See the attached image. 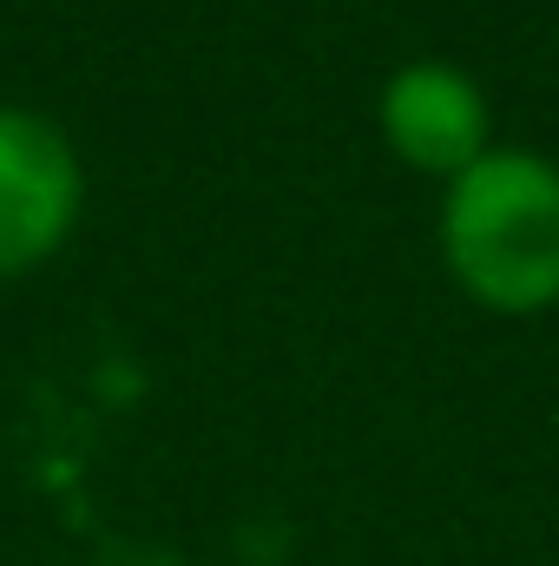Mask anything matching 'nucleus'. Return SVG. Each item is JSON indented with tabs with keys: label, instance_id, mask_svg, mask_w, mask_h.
<instances>
[{
	"label": "nucleus",
	"instance_id": "1",
	"mask_svg": "<svg viewBox=\"0 0 559 566\" xmlns=\"http://www.w3.org/2000/svg\"><path fill=\"white\" fill-rule=\"evenodd\" d=\"M434 244L454 290L494 316L559 303V165L527 145H494L441 185Z\"/></svg>",
	"mask_w": 559,
	"mask_h": 566
},
{
	"label": "nucleus",
	"instance_id": "2",
	"mask_svg": "<svg viewBox=\"0 0 559 566\" xmlns=\"http://www.w3.org/2000/svg\"><path fill=\"white\" fill-rule=\"evenodd\" d=\"M86 211V165L73 139L33 113L0 106V277L40 271Z\"/></svg>",
	"mask_w": 559,
	"mask_h": 566
},
{
	"label": "nucleus",
	"instance_id": "3",
	"mask_svg": "<svg viewBox=\"0 0 559 566\" xmlns=\"http://www.w3.org/2000/svg\"><path fill=\"white\" fill-rule=\"evenodd\" d=\"M487 126H494L487 93L454 60H402L382 80V93H376V133H382V145L409 171H428L441 185H454L474 158L494 151Z\"/></svg>",
	"mask_w": 559,
	"mask_h": 566
}]
</instances>
